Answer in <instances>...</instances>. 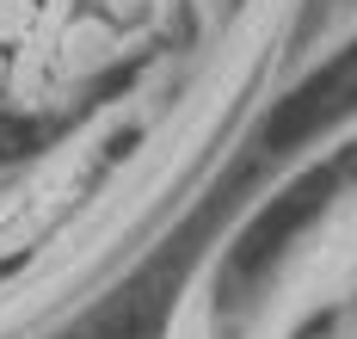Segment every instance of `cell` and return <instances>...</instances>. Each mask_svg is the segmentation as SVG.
Here are the masks:
<instances>
[{
  "mask_svg": "<svg viewBox=\"0 0 357 339\" xmlns=\"http://www.w3.org/2000/svg\"><path fill=\"white\" fill-rule=\"evenodd\" d=\"M37 31V0H0V50L25 43Z\"/></svg>",
  "mask_w": 357,
  "mask_h": 339,
  "instance_id": "obj_1",
  "label": "cell"
},
{
  "mask_svg": "<svg viewBox=\"0 0 357 339\" xmlns=\"http://www.w3.org/2000/svg\"><path fill=\"white\" fill-rule=\"evenodd\" d=\"M0 80H6V56H0Z\"/></svg>",
  "mask_w": 357,
  "mask_h": 339,
  "instance_id": "obj_2",
  "label": "cell"
}]
</instances>
